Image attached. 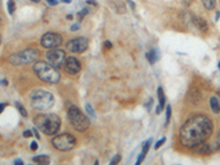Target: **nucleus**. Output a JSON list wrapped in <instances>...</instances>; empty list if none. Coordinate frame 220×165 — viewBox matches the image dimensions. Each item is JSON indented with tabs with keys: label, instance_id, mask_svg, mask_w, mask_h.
<instances>
[{
	"label": "nucleus",
	"instance_id": "1",
	"mask_svg": "<svg viewBox=\"0 0 220 165\" xmlns=\"http://www.w3.org/2000/svg\"><path fill=\"white\" fill-rule=\"evenodd\" d=\"M213 126L211 120L203 115L194 116L183 124L179 131L181 143L186 148H195L211 136Z\"/></svg>",
	"mask_w": 220,
	"mask_h": 165
},
{
	"label": "nucleus",
	"instance_id": "2",
	"mask_svg": "<svg viewBox=\"0 0 220 165\" xmlns=\"http://www.w3.org/2000/svg\"><path fill=\"white\" fill-rule=\"evenodd\" d=\"M34 124L40 131H42L46 136H53L60 130L61 119L54 114L39 115L34 118Z\"/></svg>",
	"mask_w": 220,
	"mask_h": 165
},
{
	"label": "nucleus",
	"instance_id": "3",
	"mask_svg": "<svg viewBox=\"0 0 220 165\" xmlns=\"http://www.w3.org/2000/svg\"><path fill=\"white\" fill-rule=\"evenodd\" d=\"M33 69L39 78L49 84H56L61 78V75L56 67L45 62H37L34 65Z\"/></svg>",
	"mask_w": 220,
	"mask_h": 165
},
{
	"label": "nucleus",
	"instance_id": "4",
	"mask_svg": "<svg viewBox=\"0 0 220 165\" xmlns=\"http://www.w3.org/2000/svg\"><path fill=\"white\" fill-rule=\"evenodd\" d=\"M31 106L37 110H49L54 106V97L49 92L43 89H36L30 96Z\"/></svg>",
	"mask_w": 220,
	"mask_h": 165
},
{
	"label": "nucleus",
	"instance_id": "5",
	"mask_svg": "<svg viewBox=\"0 0 220 165\" xmlns=\"http://www.w3.org/2000/svg\"><path fill=\"white\" fill-rule=\"evenodd\" d=\"M67 117H68V120L73 126V128L77 131H85L88 129V127L90 124L89 119L82 112V110L79 108L75 107V106L68 108Z\"/></svg>",
	"mask_w": 220,
	"mask_h": 165
},
{
	"label": "nucleus",
	"instance_id": "6",
	"mask_svg": "<svg viewBox=\"0 0 220 165\" xmlns=\"http://www.w3.org/2000/svg\"><path fill=\"white\" fill-rule=\"evenodd\" d=\"M40 58V53L34 49H25L19 53L9 56V62L13 65H22L33 63Z\"/></svg>",
	"mask_w": 220,
	"mask_h": 165
},
{
	"label": "nucleus",
	"instance_id": "7",
	"mask_svg": "<svg viewBox=\"0 0 220 165\" xmlns=\"http://www.w3.org/2000/svg\"><path fill=\"white\" fill-rule=\"evenodd\" d=\"M52 144L56 150L65 152L74 149V146L76 145V139L70 133H62L53 138Z\"/></svg>",
	"mask_w": 220,
	"mask_h": 165
},
{
	"label": "nucleus",
	"instance_id": "8",
	"mask_svg": "<svg viewBox=\"0 0 220 165\" xmlns=\"http://www.w3.org/2000/svg\"><path fill=\"white\" fill-rule=\"evenodd\" d=\"M46 58H47V62L49 64H51L54 67H61V65L64 63L65 59V52L63 50H60V49H54L53 50H49L46 53Z\"/></svg>",
	"mask_w": 220,
	"mask_h": 165
},
{
	"label": "nucleus",
	"instance_id": "9",
	"mask_svg": "<svg viewBox=\"0 0 220 165\" xmlns=\"http://www.w3.org/2000/svg\"><path fill=\"white\" fill-rule=\"evenodd\" d=\"M66 49L72 53H83L88 49V41L85 37H76L66 43Z\"/></svg>",
	"mask_w": 220,
	"mask_h": 165
},
{
	"label": "nucleus",
	"instance_id": "10",
	"mask_svg": "<svg viewBox=\"0 0 220 165\" xmlns=\"http://www.w3.org/2000/svg\"><path fill=\"white\" fill-rule=\"evenodd\" d=\"M63 42L62 36L57 33H53V32H47L42 36L41 39V44L46 49H53V47H57L60 46Z\"/></svg>",
	"mask_w": 220,
	"mask_h": 165
},
{
	"label": "nucleus",
	"instance_id": "11",
	"mask_svg": "<svg viewBox=\"0 0 220 165\" xmlns=\"http://www.w3.org/2000/svg\"><path fill=\"white\" fill-rule=\"evenodd\" d=\"M64 69L66 73L75 75L79 73L80 71V63L77 58L73 57V56H68L64 59Z\"/></svg>",
	"mask_w": 220,
	"mask_h": 165
},
{
	"label": "nucleus",
	"instance_id": "12",
	"mask_svg": "<svg viewBox=\"0 0 220 165\" xmlns=\"http://www.w3.org/2000/svg\"><path fill=\"white\" fill-rule=\"evenodd\" d=\"M145 56L148 58V61L150 62V64H154L155 62L158 61V58H160V52L157 49H152V50L148 52L146 54H145Z\"/></svg>",
	"mask_w": 220,
	"mask_h": 165
},
{
	"label": "nucleus",
	"instance_id": "13",
	"mask_svg": "<svg viewBox=\"0 0 220 165\" xmlns=\"http://www.w3.org/2000/svg\"><path fill=\"white\" fill-rule=\"evenodd\" d=\"M193 22L195 23V25L198 28L201 32H206L207 30H208V24H207V22L203 19V18H197V17H194V20Z\"/></svg>",
	"mask_w": 220,
	"mask_h": 165
},
{
	"label": "nucleus",
	"instance_id": "14",
	"mask_svg": "<svg viewBox=\"0 0 220 165\" xmlns=\"http://www.w3.org/2000/svg\"><path fill=\"white\" fill-rule=\"evenodd\" d=\"M195 148H196L195 151H196L197 153H199V154H208V153H210V152H211V150H210V146H209L208 144L204 143V142L197 144Z\"/></svg>",
	"mask_w": 220,
	"mask_h": 165
},
{
	"label": "nucleus",
	"instance_id": "15",
	"mask_svg": "<svg viewBox=\"0 0 220 165\" xmlns=\"http://www.w3.org/2000/svg\"><path fill=\"white\" fill-rule=\"evenodd\" d=\"M210 107L213 109V111L215 114H219V110H220V106H219V99L218 97L213 96L210 98Z\"/></svg>",
	"mask_w": 220,
	"mask_h": 165
},
{
	"label": "nucleus",
	"instance_id": "16",
	"mask_svg": "<svg viewBox=\"0 0 220 165\" xmlns=\"http://www.w3.org/2000/svg\"><path fill=\"white\" fill-rule=\"evenodd\" d=\"M50 158L47 155H37L35 158H33V162H35L37 164H42V165H46L50 164Z\"/></svg>",
	"mask_w": 220,
	"mask_h": 165
},
{
	"label": "nucleus",
	"instance_id": "17",
	"mask_svg": "<svg viewBox=\"0 0 220 165\" xmlns=\"http://www.w3.org/2000/svg\"><path fill=\"white\" fill-rule=\"evenodd\" d=\"M157 96H158V101H160V107L163 108L165 105V96H164V92L162 87H158L157 89Z\"/></svg>",
	"mask_w": 220,
	"mask_h": 165
},
{
	"label": "nucleus",
	"instance_id": "18",
	"mask_svg": "<svg viewBox=\"0 0 220 165\" xmlns=\"http://www.w3.org/2000/svg\"><path fill=\"white\" fill-rule=\"evenodd\" d=\"M203 3L206 9L208 10H213L216 8V5H217V1L216 0H203Z\"/></svg>",
	"mask_w": 220,
	"mask_h": 165
},
{
	"label": "nucleus",
	"instance_id": "19",
	"mask_svg": "<svg viewBox=\"0 0 220 165\" xmlns=\"http://www.w3.org/2000/svg\"><path fill=\"white\" fill-rule=\"evenodd\" d=\"M14 10H15V3L13 0H9L8 1V11L10 15H13Z\"/></svg>",
	"mask_w": 220,
	"mask_h": 165
},
{
	"label": "nucleus",
	"instance_id": "20",
	"mask_svg": "<svg viewBox=\"0 0 220 165\" xmlns=\"http://www.w3.org/2000/svg\"><path fill=\"white\" fill-rule=\"evenodd\" d=\"M17 105V108H18V110L20 111V114H21L23 117H28V112H27V110H25V108L21 106V104H19V102H17L15 104Z\"/></svg>",
	"mask_w": 220,
	"mask_h": 165
},
{
	"label": "nucleus",
	"instance_id": "21",
	"mask_svg": "<svg viewBox=\"0 0 220 165\" xmlns=\"http://www.w3.org/2000/svg\"><path fill=\"white\" fill-rule=\"evenodd\" d=\"M85 108H86V111L89 114V115L92 116V118H96V115H95V111H94V109H92V107L89 105V104H86V106H85Z\"/></svg>",
	"mask_w": 220,
	"mask_h": 165
},
{
	"label": "nucleus",
	"instance_id": "22",
	"mask_svg": "<svg viewBox=\"0 0 220 165\" xmlns=\"http://www.w3.org/2000/svg\"><path fill=\"white\" fill-rule=\"evenodd\" d=\"M120 160H121V155H120V154H116V155L114 156V158L110 161V164H111V165L117 164V163H119V162H120Z\"/></svg>",
	"mask_w": 220,
	"mask_h": 165
},
{
	"label": "nucleus",
	"instance_id": "23",
	"mask_svg": "<svg viewBox=\"0 0 220 165\" xmlns=\"http://www.w3.org/2000/svg\"><path fill=\"white\" fill-rule=\"evenodd\" d=\"M151 142H152V140L150 139L149 141H146L145 143H144V145H143V154H146L148 153V151H149V148H150V145H151Z\"/></svg>",
	"mask_w": 220,
	"mask_h": 165
},
{
	"label": "nucleus",
	"instance_id": "24",
	"mask_svg": "<svg viewBox=\"0 0 220 165\" xmlns=\"http://www.w3.org/2000/svg\"><path fill=\"white\" fill-rule=\"evenodd\" d=\"M171 114H172V109H171V106H167L166 107V124L169 123L171 119Z\"/></svg>",
	"mask_w": 220,
	"mask_h": 165
},
{
	"label": "nucleus",
	"instance_id": "25",
	"mask_svg": "<svg viewBox=\"0 0 220 165\" xmlns=\"http://www.w3.org/2000/svg\"><path fill=\"white\" fill-rule=\"evenodd\" d=\"M165 141H166V138H163V139H161L160 141H157V142H156V144L154 145V149H156V150H157V149H158L161 145H162V144L165 143Z\"/></svg>",
	"mask_w": 220,
	"mask_h": 165
},
{
	"label": "nucleus",
	"instance_id": "26",
	"mask_svg": "<svg viewBox=\"0 0 220 165\" xmlns=\"http://www.w3.org/2000/svg\"><path fill=\"white\" fill-rule=\"evenodd\" d=\"M87 13H88V9H87V8H85V9H84V10H82V11H80L78 15H79V18H80V19H83V18H84V17H85Z\"/></svg>",
	"mask_w": 220,
	"mask_h": 165
},
{
	"label": "nucleus",
	"instance_id": "27",
	"mask_svg": "<svg viewBox=\"0 0 220 165\" xmlns=\"http://www.w3.org/2000/svg\"><path fill=\"white\" fill-rule=\"evenodd\" d=\"M23 136H24V138H31V136H32V131H31V130L24 131V132H23Z\"/></svg>",
	"mask_w": 220,
	"mask_h": 165
},
{
	"label": "nucleus",
	"instance_id": "28",
	"mask_svg": "<svg viewBox=\"0 0 220 165\" xmlns=\"http://www.w3.org/2000/svg\"><path fill=\"white\" fill-rule=\"evenodd\" d=\"M144 156H145V154H143V153H141L140 155H139V158H138V161H136V164H141V162L143 161V158H144Z\"/></svg>",
	"mask_w": 220,
	"mask_h": 165
},
{
	"label": "nucleus",
	"instance_id": "29",
	"mask_svg": "<svg viewBox=\"0 0 220 165\" xmlns=\"http://www.w3.org/2000/svg\"><path fill=\"white\" fill-rule=\"evenodd\" d=\"M30 148H31V150L35 151L37 149V143H36L35 141H33V142H31V145H30Z\"/></svg>",
	"mask_w": 220,
	"mask_h": 165
},
{
	"label": "nucleus",
	"instance_id": "30",
	"mask_svg": "<svg viewBox=\"0 0 220 165\" xmlns=\"http://www.w3.org/2000/svg\"><path fill=\"white\" fill-rule=\"evenodd\" d=\"M79 28H80V27H79V24H78V23H76V24H73V25H72L71 30H72V31H76V30H78Z\"/></svg>",
	"mask_w": 220,
	"mask_h": 165
},
{
	"label": "nucleus",
	"instance_id": "31",
	"mask_svg": "<svg viewBox=\"0 0 220 165\" xmlns=\"http://www.w3.org/2000/svg\"><path fill=\"white\" fill-rule=\"evenodd\" d=\"M49 2L50 6H56L57 5V0H46Z\"/></svg>",
	"mask_w": 220,
	"mask_h": 165
},
{
	"label": "nucleus",
	"instance_id": "32",
	"mask_svg": "<svg viewBox=\"0 0 220 165\" xmlns=\"http://www.w3.org/2000/svg\"><path fill=\"white\" fill-rule=\"evenodd\" d=\"M105 47H107V49H111L112 47V44L110 43V41H106L105 42Z\"/></svg>",
	"mask_w": 220,
	"mask_h": 165
},
{
	"label": "nucleus",
	"instance_id": "33",
	"mask_svg": "<svg viewBox=\"0 0 220 165\" xmlns=\"http://www.w3.org/2000/svg\"><path fill=\"white\" fill-rule=\"evenodd\" d=\"M14 164L21 165V164H23V161H22V160H15V161H14Z\"/></svg>",
	"mask_w": 220,
	"mask_h": 165
},
{
	"label": "nucleus",
	"instance_id": "34",
	"mask_svg": "<svg viewBox=\"0 0 220 165\" xmlns=\"http://www.w3.org/2000/svg\"><path fill=\"white\" fill-rule=\"evenodd\" d=\"M33 132H34V134H35L36 139H40V134H39V132H37V129H33Z\"/></svg>",
	"mask_w": 220,
	"mask_h": 165
},
{
	"label": "nucleus",
	"instance_id": "35",
	"mask_svg": "<svg viewBox=\"0 0 220 165\" xmlns=\"http://www.w3.org/2000/svg\"><path fill=\"white\" fill-rule=\"evenodd\" d=\"M3 109H5V105H3V104H0V114L3 111Z\"/></svg>",
	"mask_w": 220,
	"mask_h": 165
},
{
	"label": "nucleus",
	"instance_id": "36",
	"mask_svg": "<svg viewBox=\"0 0 220 165\" xmlns=\"http://www.w3.org/2000/svg\"><path fill=\"white\" fill-rule=\"evenodd\" d=\"M87 3H90V5H97L94 0H88V1H87Z\"/></svg>",
	"mask_w": 220,
	"mask_h": 165
},
{
	"label": "nucleus",
	"instance_id": "37",
	"mask_svg": "<svg viewBox=\"0 0 220 165\" xmlns=\"http://www.w3.org/2000/svg\"><path fill=\"white\" fill-rule=\"evenodd\" d=\"M219 19V11H217V15H216V21H218Z\"/></svg>",
	"mask_w": 220,
	"mask_h": 165
},
{
	"label": "nucleus",
	"instance_id": "38",
	"mask_svg": "<svg viewBox=\"0 0 220 165\" xmlns=\"http://www.w3.org/2000/svg\"><path fill=\"white\" fill-rule=\"evenodd\" d=\"M63 2H66V3H70V2H72V0H62Z\"/></svg>",
	"mask_w": 220,
	"mask_h": 165
},
{
	"label": "nucleus",
	"instance_id": "39",
	"mask_svg": "<svg viewBox=\"0 0 220 165\" xmlns=\"http://www.w3.org/2000/svg\"><path fill=\"white\" fill-rule=\"evenodd\" d=\"M31 1H33V2H40V0H31Z\"/></svg>",
	"mask_w": 220,
	"mask_h": 165
},
{
	"label": "nucleus",
	"instance_id": "40",
	"mask_svg": "<svg viewBox=\"0 0 220 165\" xmlns=\"http://www.w3.org/2000/svg\"><path fill=\"white\" fill-rule=\"evenodd\" d=\"M1 3H2V1H1V0H0V7H1Z\"/></svg>",
	"mask_w": 220,
	"mask_h": 165
},
{
	"label": "nucleus",
	"instance_id": "41",
	"mask_svg": "<svg viewBox=\"0 0 220 165\" xmlns=\"http://www.w3.org/2000/svg\"><path fill=\"white\" fill-rule=\"evenodd\" d=\"M0 43H1V35H0Z\"/></svg>",
	"mask_w": 220,
	"mask_h": 165
},
{
	"label": "nucleus",
	"instance_id": "42",
	"mask_svg": "<svg viewBox=\"0 0 220 165\" xmlns=\"http://www.w3.org/2000/svg\"><path fill=\"white\" fill-rule=\"evenodd\" d=\"M0 22H1V21H0Z\"/></svg>",
	"mask_w": 220,
	"mask_h": 165
}]
</instances>
